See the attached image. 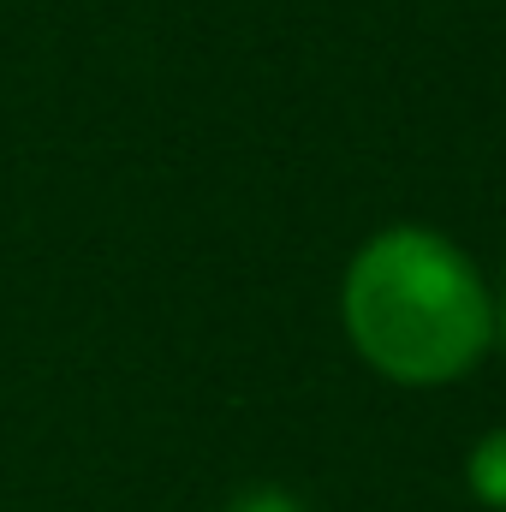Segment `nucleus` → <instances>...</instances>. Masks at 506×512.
<instances>
[{"mask_svg":"<svg viewBox=\"0 0 506 512\" xmlns=\"http://www.w3.org/2000/svg\"><path fill=\"white\" fill-rule=\"evenodd\" d=\"M352 352L393 387H447L495 346V292L465 245L435 227H376L340 280Z\"/></svg>","mask_w":506,"mask_h":512,"instance_id":"nucleus-1","label":"nucleus"},{"mask_svg":"<svg viewBox=\"0 0 506 512\" xmlns=\"http://www.w3.org/2000/svg\"><path fill=\"white\" fill-rule=\"evenodd\" d=\"M465 495L489 512H506V423L483 429L465 453Z\"/></svg>","mask_w":506,"mask_h":512,"instance_id":"nucleus-2","label":"nucleus"},{"mask_svg":"<svg viewBox=\"0 0 506 512\" xmlns=\"http://www.w3.org/2000/svg\"><path fill=\"white\" fill-rule=\"evenodd\" d=\"M495 346L506 352V286L495 292Z\"/></svg>","mask_w":506,"mask_h":512,"instance_id":"nucleus-4","label":"nucleus"},{"mask_svg":"<svg viewBox=\"0 0 506 512\" xmlns=\"http://www.w3.org/2000/svg\"><path fill=\"white\" fill-rule=\"evenodd\" d=\"M221 512H310L292 489H274V483H256V489H239Z\"/></svg>","mask_w":506,"mask_h":512,"instance_id":"nucleus-3","label":"nucleus"}]
</instances>
